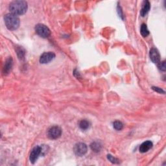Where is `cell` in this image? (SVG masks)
Here are the masks:
<instances>
[{
	"mask_svg": "<svg viewBox=\"0 0 166 166\" xmlns=\"http://www.w3.org/2000/svg\"><path fill=\"white\" fill-rule=\"evenodd\" d=\"M9 10L11 13L16 16L24 14L27 10V3L21 0L12 1L9 5Z\"/></svg>",
	"mask_w": 166,
	"mask_h": 166,
	"instance_id": "6da1fadb",
	"label": "cell"
},
{
	"mask_svg": "<svg viewBox=\"0 0 166 166\" xmlns=\"http://www.w3.org/2000/svg\"><path fill=\"white\" fill-rule=\"evenodd\" d=\"M6 27L11 31H14L20 26V19L18 16L12 13L6 14L4 17Z\"/></svg>",
	"mask_w": 166,
	"mask_h": 166,
	"instance_id": "7a4b0ae2",
	"label": "cell"
},
{
	"mask_svg": "<svg viewBox=\"0 0 166 166\" xmlns=\"http://www.w3.org/2000/svg\"><path fill=\"white\" fill-rule=\"evenodd\" d=\"M35 31L42 38H47L50 36L51 31L46 25L39 24L35 26Z\"/></svg>",
	"mask_w": 166,
	"mask_h": 166,
	"instance_id": "3957f363",
	"label": "cell"
},
{
	"mask_svg": "<svg viewBox=\"0 0 166 166\" xmlns=\"http://www.w3.org/2000/svg\"><path fill=\"white\" fill-rule=\"evenodd\" d=\"M62 134V130L58 126H53L49 129L47 132L48 137L51 139H56L60 137Z\"/></svg>",
	"mask_w": 166,
	"mask_h": 166,
	"instance_id": "277c9868",
	"label": "cell"
},
{
	"mask_svg": "<svg viewBox=\"0 0 166 166\" xmlns=\"http://www.w3.org/2000/svg\"><path fill=\"white\" fill-rule=\"evenodd\" d=\"M88 147L84 143H78L74 147V152L77 156H82L87 153Z\"/></svg>",
	"mask_w": 166,
	"mask_h": 166,
	"instance_id": "5b68a950",
	"label": "cell"
},
{
	"mask_svg": "<svg viewBox=\"0 0 166 166\" xmlns=\"http://www.w3.org/2000/svg\"><path fill=\"white\" fill-rule=\"evenodd\" d=\"M42 151V147L40 146H36L33 149L29 156V160L32 164L35 163Z\"/></svg>",
	"mask_w": 166,
	"mask_h": 166,
	"instance_id": "8992f818",
	"label": "cell"
},
{
	"mask_svg": "<svg viewBox=\"0 0 166 166\" xmlns=\"http://www.w3.org/2000/svg\"><path fill=\"white\" fill-rule=\"evenodd\" d=\"M55 57V54L53 52H45L40 56V62L41 64H47L52 61Z\"/></svg>",
	"mask_w": 166,
	"mask_h": 166,
	"instance_id": "52a82bcc",
	"label": "cell"
},
{
	"mask_svg": "<svg viewBox=\"0 0 166 166\" xmlns=\"http://www.w3.org/2000/svg\"><path fill=\"white\" fill-rule=\"evenodd\" d=\"M149 55L150 59L152 60L153 62L155 64H158L160 62V55L156 49L152 48L151 50H150Z\"/></svg>",
	"mask_w": 166,
	"mask_h": 166,
	"instance_id": "ba28073f",
	"label": "cell"
},
{
	"mask_svg": "<svg viewBox=\"0 0 166 166\" xmlns=\"http://www.w3.org/2000/svg\"><path fill=\"white\" fill-rule=\"evenodd\" d=\"M153 143L150 141H146L145 142H143L142 144L139 147V152L144 153L147 152L148 150H149L150 149L153 147Z\"/></svg>",
	"mask_w": 166,
	"mask_h": 166,
	"instance_id": "9c48e42d",
	"label": "cell"
},
{
	"mask_svg": "<svg viewBox=\"0 0 166 166\" xmlns=\"http://www.w3.org/2000/svg\"><path fill=\"white\" fill-rule=\"evenodd\" d=\"M150 8V5L149 1H144L143 2L140 14L142 17H144L149 13Z\"/></svg>",
	"mask_w": 166,
	"mask_h": 166,
	"instance_id": "30bf717a",
	"label": "cell"
},
{
	"mask_svg": "<svg viewBox=\"0 0 166 166\" xmlns=\"http://www.w3.org/2000/svg\"><path fill=\"white\" fill-rule=\"evenodd\" d=\"M13 64V61L12 58H9L7 59L5 64V66L3 67V73L5 75L8 74L10 72L11 69H12Z\"/></svg>",
	"mask_w": 166,
	"mask_h": 166,
	"instance_id": "8fae6325",
	"label": "cell"
},
{
	"mask_svg": "<svg viewBox=\"0 0 166 166\" xmlns=\"http://www.w3.org/2000/svg\"><path fill=\"white\" fill-rule=\"evenodd\" d=\"M90 126V122L86 119H83L81 121L80 123H79V127H80L82 130H87L88 129H89Z\"/></svg>",
	"mask_w": 166,
	"mask_h": 166,
	"instance_id": "7c38bea8",
	"label": "cell"
},
{
	"mask_svg": "<svg viewBox=\"0 0 166 166\" xmlns=\"http://www.w3.org/2000/svg\"><path fill=\"white\" fill-rule=\"evenodd\" d=\"M90 147L94 152H99L101 149V145L99 142H95L90 145Z\"/></svg>",
	"mask_w": 166,
	"mask_h": 166,
	"instance_id": "4fadbf2b",
	"label": "cell"
},
{
	"mask_svg": "<svg viewBox=\"0 0 166 166\" xmlns=\"http://www.w3.org/2000/svg\"><path fill=\"white\" fill-rule=\"evenodd\" d=\"M140 32L142 35L144 37L147 36L149 35V31L147 29V27L146 24H143L141 26V29H140Z\"/></svg>",
	"mask_w": 166,
	"mask_h": 166,
	"instance_id": "5bb4252c",
	"label": "cell"
},
{
	"mask_svg": "<svg viewBox=\"0 0 166 166\" xmlns=\"http://www.w3.org/2000/svg\"><path fill=\"white\" fill-rule=\"evenodd\" d=\"M113 127L116 130H121L123 129V124L120 121H116L113 123Z\"/></svg>",
	"mask_w": 166,
	"mask_h": 166,
	"instance_id": "9a60e30c",
	"label": "cell"
},
{
	"mask_svg": "<svg viewBox=\"0 0 166 166\" xmlns=\"http://www.w3.org/2000/svg\"><path fill=\"white\" fill-rule=\"evenodd\" d=\"M17 53L20 59H24L25 56V50L23 48L20 47L17 50Z\"/></svg>",
	"mask_w": 166,
	"mask_h": 166,
	"instance_id": "2e32d148",
	"label": "cell"
},
{
	"mask_svg": "<svg viewBox=\"0 0 166 166\" xmlns=\"http://www.w3.org/2000/svg\"><path fill=\"white\" fill-rule=\"evenodd\" d=\"M107 158H108V159L109 160V161H110L112 163L117 164V163H118V162H119V160L118 159H117V158H114V156H112V155H110V154H108V155L107 156Z\"/></svg>",
	"mask_w": 166,
	"mask_h": 166,
	"instance_id": "e0dca14e",
	"label": "cell"
},
{
	"mask_svg": "<svg viewBox=\"0 0 166 166\" xmlns=\"http://www.w3.org/2000/svg\"><path fill=\"white\" fill-rule=\"evenodd\" d=\"M158 67L161 71H165L166 70V66H165V62L163 61V62H160L158 63Z\"/></svg>",
	"mask_w": 166,
	"mask_h": 166,
	"instance_id": "ac0fdd59",
	"label": "cell"
},
{
	"mask_svg": "<svg viewBox=\"0 0 166 166\" xmlns=\"http://www.w3.org/2000/svg\"><path fill=\"white\" fill-rule=\"evenodd\" d=\"M153 90H154V91L158 92L160 93H165V92L163 90L161 89L160 88H158V87H153Z\"/></svg>",
	"mask_w": 166,
	"mask_h": 166,
	"instance_id": "d6986e66",
	"label": "cell"
},
{
	"mask_svg": "<svg viewBox=\"0 0 166 166\" xmlns=\"http://www.w3.org/2000/svg\"><path fill=\"white\" fill-rule=\"evenodd\" d=\"M118 13H119V15L120 17H122V18H123V12H122V10L121 9V7L118 6Z\"/></svg>",
	"mask_w": 166,
	"mask_h": 166,
	"instance_id": "ffe728a7",
	"label": "cell"
}]
</instances>
